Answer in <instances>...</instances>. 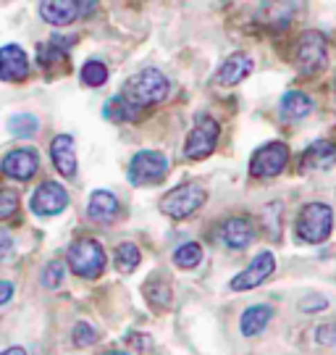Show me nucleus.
I'll use <instances>...</instances> for the list:
<instances>
[{
	"mask_svg": "<svg viewBox=\"0 0 336 355\" xmlns=\"http://www.w3.org/2000/svg\"><path fill=\"white\" fill-rule=\"evenodd\" d=\"M168 92H171V82L158 69H142V71L129 76L124 82V87H121V95H124L126 101L132 103V105H137V108H142V111L148 105L166 101Z\"/></svg>",
	"mask_w": 336,
	"mask_h": 355,
	"instance_id": "1",
	"label": "nucleus"
},
{
	"mask_svg": "<svg viewBox=\"0 0 336 355\" xmlns=\"http://www.w3.org/2000/svg\"><path fill=\"white\" fill-rule=\"evenodd\" d=\"M66 261L82 279H100V274L105 271V250L92 237H79L76 242H71L66 250Z\"/></svg>",
	"mask_w": 336,
	"mask_h": 355,
	"instance_id": "2",
	"label": "nucleus"
},
{
	"mask_svg": "<svg viewBox=\"0 0 336 355\" xmlns=\"http://www.w3.org/2000/svg\"><path fill=\"white\" fill-rule=\"evenodd\" d=\"M334 229V211L326 203H308L299 211L297 237L308 245H321L331 237Z\"/></svg>",
	"mask_w": 336,
	"mask_h": 355,
	"instance_id": "3",
	"label": "nucleus"
},
{
	"mask_svg": "<svg viewBox=\"0 0 336 355\" xmlns=\"http://www.w3.org/2000/svg\"><path fill=\"white\" fill-rule=\"evenodd\" d=\"M208 200V190L200 184V182H187V184H179L176 190H171L161 200V211L174 221L189 218V216L197 211L200 205Z\"/></svg>",
	"mask_w": 336,
	"mask_h": 355,
	"instance_id": "4",
	"label": "nucleus"
},
{
	"mask_svg": "<svg viewBox=\"0 0 336 355\" xmlns=\"http://www.w3.org/2000/svg\"><path fill=\"white\" fill-rule=\"evenodd\" d=\"M168 174V158L158 150H139L129 161V182L134 187H152L161 184Z\"/></svg>",
	"mask_w": 336,
	"mask_h": 355,
	"instance_id": "5",
	"label": "nucleus"
},
{
	"mask_svg": "<svg viewBox=\"0 0 336 355\" xmlns=\"http://www.w3.org/2000/svg\"><path fill=\"white\" fill-rule=\"evenodd\" d=\"M294 64L302 76H312L324 71L328 64V51H326V37L321 32H305L297 40V51H294Z\"/></svg>",
	"mask_w": 336,
	"mask_h": 355,
	"instance_id": "6",
	"label": "nucleus"
},
{
	"mask_svg": "<svg viewBox=\"0 0 336 355\" xmlns=\"http://www.w3.org/2000/svg\"><path fill=\"white\" fill-rule=\"evenodd\" d=\"M218 135H221L218 121L208 114H197L195 116V124H192V132H189L187 142H184V155L192 158V161L208 158V155L215 150Z\"/></svg>",
	"mask_w": 336,
	"mask_h": 355,
	"instance_id": "7",
	"label": "nucleus"
},
{
	"mask_svg": "<svg viewBox=\"0 0 336 355\" xmlns=\"http://www.w3.org/2000/svg\"><path fill=\"white\" fill-rule=\"evenodd\" d=\"M289 161V148L284 142H268L260 150H255L252 161H249V174L258 179L278 177Z\"/></svg>",
	"mask_w": 336,
	"mask_h": 355,
	"instance_id": "8",
	"label": "nucleus"
},
{
	"mask_svg": "<svg viewBox=\"0 0 336 355\" xmlns=\"http://www.w3.org/2000/svg\"><path fill=\"white\" fill-rule=\"evenodd\" d=\"M274 271H276V255L271 250H263V253H258L252 258V263L242 274H237L231 279V290L245 292V290H252V287H260Z\"/></svg>",
	"mask_w": 336,
	"mask_h": 355,
	"instance_id": "9",
	"label": "nucleus"
},
{
	"mask_svg": "<svg viewBox=\"0 0 336 355\" xmlns=\"http://www.w3.org/2000/svg\"><path fill=\"white\" fill-rule=\"evenodd\" d=\"M29 208L37 216H58L69 208V192L58 182H42L32 195Z\"/></svg>",
	"mask_w": 336,
	"mask_h": 355,
	"instance_id": "10",
	"label": "nucleus"
},
{
	"mask_svg": "<svg viewBox=\"0 0 336 355\" xmlns=\"http://www.w3.org/2000/svg\"><path fill=\"white\" fill-rule=\"evenodd\" d=\"M39 168V155L35 148H16L8 150L3 158V174L16 182H29L37 174Z\"/></svg>",
	"mask_w": 336,
	"mask_h": 355,
	"instance_id": "11",
	"label": "nucleus"
},
{
	"mask_svg": "<svg viewBox=\"0 0 336 355\" xmlns=\"http://www.w3.org/2000/svg\"><path fill=\"white\" fill-rule=\"evenodd\" d=\"M218 240L231 250H242L255 240V227L247 216H231L218 227Z\"/></svg>",
	"mask_w": 336,
	"mask_h": 355,
	"instance_id": "12",
	"label": "nucleus"
},
{
	"mask_svg": "<svg viewBox=\"0 0 336 355\" xmlns=\"http://www.w3.org/2000/svg\"><path fill=\"white\" fill-rule=\"evenodd\" d=\"M39 16L55 26L74 24L79 16H85V3H74V0H45L39 3Z\"/></svg>",
	"mask_w": 336,
	"mask_h": 355,
	"instance_id": "13",
	"label": "nucleus"
},
{
	"mask_svg": "<svg viewBox=\"0 0 336 355\" xmlns=\"http://www.w3.org/2000/svg\"><path fill=\"white\" fill-rule=\"evenodd\" d=\"M121 214V203L111 190H95L89 195L87 216L95 224H113Z\"/></svg>",
	"mask_w": 336,
	"mask_h": 355,
	"instance_id": "14",
	"label": "nucleus"
},
{
	"mask_svg": "<svg viewBox=\"0 0 336 355\" xmlns=\"http://www.w3.org/2000/svg\"><path fill=\"white\" fill-rule=\"evenodd\" d=\"M29 74V58L19 45H3L0 51V76L3 82H21Z\"/></svg>",
	"mask_w": 336,
	"mask_h": 355,
	"instance_id": "15",
	"label": "nucleus"
},
{
	"mask_svg": "<svg viewBox=\"0 0 336 355\" xmlns=\"http://www.w3.org/2000/svg\"><path fill=\"white\" fill-rule=\"evenodd\" d=\"M50 158L53 166L58 168V174L66 179L76 177V153H74V140L69 135H55L50 142Z\"/></svg>",
	"mask_w": 336,
	"mask_h": 355,
	"instance_id": "16",
	"label": "nucleus"
},
{
	"mask_svg": "<svg viewBox=\"0 0 336 355\" xmlns=\"http://www.w3.org/2000/svg\"><path fill=\"white\" fill-rule=\"evenodd\" d=\"M336 166V145L328 140L312 142L308 150L302 153V171H328Z\"/></svg>",
	"mask_w": 336,
	"mask_h": 355,
	"instance_id": "17",
	"label": "nucleus"
},
{
	"mask_svg": "<svg viewBox=\"0 0 336 355\" xmlns=\"http://www.w3.org/2000/svg\"><path fill=\"white\" fill-rule=\"evenodd\" d=\"M252 58H249L247 53H234L231 58H226L221 69H218V74H215V82L218 85H226V87H231V85H239L242 79H247L252 74Z\"/></svg>",
	"mask_w": 336,
	"mask_h": 355,
	"instance_id": "18",
	"label": "nucleus"
},
{
	"mask_svg": "<svg viewBox=\"0 0 336 355\" xmlns=\"http://www.w3.org/2000/svg\"><path fill=\"white\" fill-rule=\"evenodd\" d=\"M274 321V308L271 305H252V308H247L245 313H242V318H239V329H242V334L245 337H258L260 331H265V327Z\"/></svg>",
	"mask_w": 336,
	"mask_h": 355,
	"instance_id": "19",
	"label": "nucleus"
},
{
	"mask_svg": "<svg viewBox=\"0 0 336 355\" xmlns=\"http://www.w3.org/2000/svg\"><path fill=\"white\" fill-rule=\"evenodd\" d=\"M315 111V103H312L310 95L299 92V89H292L281 98V114L287 116L289 121H302Z\"/></svg>",
	"mask_w": 336,
	"mask_h": 355,
	"instance_id": "20",
	"label": "nucleus"
},
{
	"mask_svg": "<svg viewBox=\"0 0 336 355\" xmlns=\"http://www.w3.org/2000/svg\"><path fill=\"white\" fill-rule=\"evenodd\" d=\"M142 114H145V111L137 108V105H132L124 95L111 98V101L105 103V108H103V116H105V119H111V121H137Z\"/></svg>",
	"mask_w": 336,
	"mask_h": 355,
	"instance_id": "21",
	"label": "nucleus"
},
{
	"mask_svg": "<svg viewBox=\"0 0 336 355\" xmlns=\"http://www.w3.org/2000/svg\"><path fill=\"white\" fill-rule=\"evenodd\" d=\"M139 248L134 242H121L118 248H116V268L121 271V274H132L134 268L139 266Z\"/></svg>",
	"mask_w": 336,
	"mask_h": 355,
	"instance_id": "22",
	"label": "nucleus"
},
{
	"mask_svg": "<svg viewBox=\"0 0 336 355\" xmlns=\"http://www.w3.org/2000/svg\"><path fill=\"white\" fill-rule=\"evenodd\" d=\"M145 297H148L150 303L155 305V308H168L171 305V284L166 279H150L145 284Z\"/></svg>",
	"mask_w": 336,
	"mask_h": 355,
	"instance_id": "23",
	"label": "nucleus"
},
{
	"mask_svg": "<svg viewBox=\"0 0 336 355\" xmlns=\"http://www.w3.org/2000/svg\"><path fill=\"white\" fill-rule=\"evenodd\" d=\"M200 261H202V248H200L197 242H184L182 248L174 250L176 268H195V266H200Z\"/></svg>",
	"mask_w": 336,
	"mask_h": 355,
	"instance_id": "24",
	"label": "nucleus"
},
{
	"mask_svg": "<svg viewBox=\"0 0 336 355\" xmlns=\"http://www.w3.org/2000/svg\"><path fill=\"white\" fill-rule=\"evenodd\" d=\"M37 129H39V121L37 116L32 114H16L8 119V132H11L13 137H32Z\"/></svg>",
	"mask_w": 336,
	"mask_h": 355,
	"instance_id": "25",
	"label": "nucleus"
},
{
	"mask_svg": "<svg viewBox=\"0 0 336 355\" xmlns=\"http://www.w3.org/2000/svg\"><path fill=\"white\" fill-rule=\"evenodd\" d=\"M82 82L87 87H103L108 82V66L100 64V61H87L82 66Z\"/></svg>",
	"mask_w": 336,
	"mask_h": 355,
	"instance_id": "26",
	"label": "nucleus"
},
{
	"mask_svg": "<svg viewBox=\"0 0 336 355\" xmlns=\"http://www.w3.org/2000/svg\"><path fill=\"white\" fill-rule=\"evenodd\" d=\"M63 277H66V263L63 261H50L48 266L42 268V284L48 290H58L63 284Z\"/></svg>",
	"mask_w": 336,
	"mask_h": 355,
	"instance_id": "27",
	"label": "nucleus"
},
{
	"mask_svg": "<svg viewBox=\"0 0 336 355\" xmlns=\"http://www.w3.org/2000/svg\"><path fill=\"white\" fill-rule=\"evenodd\" d=\"M92 343H95V329L89 327V321H79L74 327V345L85 347V345H92Z\"/></svg>",
	"mask_w": 336,
	"mask_h": 355,
	"instance_id": "28",
	"label": "nucleus"
},
{
	"mask_svg": "<svg viewBox=\"0 0 336 355\" xmlns=\"http://www.w3.org/2000/svg\"><path fill=\"white\" fill-rule=\"evenodd\" d=\"M16 208H19V198H16V192H3L0 195V218H11L16 214Z\"/></svg>",
	"mask_w": 336,
	"mask_h": 355,
	"instance_id": "29",
	"label": "nucleus"
},
{
	"mask_svg": "<svg viewBox=\"0 0 336 355\" xmlns=\"http://www.w3.org/2000/svg\"><path fill=\"white\" fill-rule=\"evenodd\" d=\"M11 292H13V284L8 279H3L0 282V303L6 305L8 300H11Z\"/></svg>",
	"mask_w": 336,
	"mask_h": 355,
	"instance_id": "30",
	"label": "nucleus"
},
{
	"mask_svg": "<svg viewBox=\"0 0 336 355\" xmlns=\"http://www.w3.org/2000/svg\"><path fill=\"white\" fill-rule=\"evenodd\" d=\"M0 237H3V258H8V255H11V234L3 232Z\"/></svg>",
	"mask_w": 336,
	"mask_h": 355,
	"instance_id": "31",
	"label": "nucleus"
},
{
	"mask_svg": "<svg viewBox=\"0 0 336 355\" xmlns=\"http://www.w3.org/2000/svg\"><path fill=\"white\" fill-rule=\"evenodd\" d=\"M3 355H26L24 347H8V350H3Z\"/></svg>",
	"mask_w": 336,
	"mask_h": 355,
	"instance_id": "32",
	"label": "nucleus"
}]
</instances>
